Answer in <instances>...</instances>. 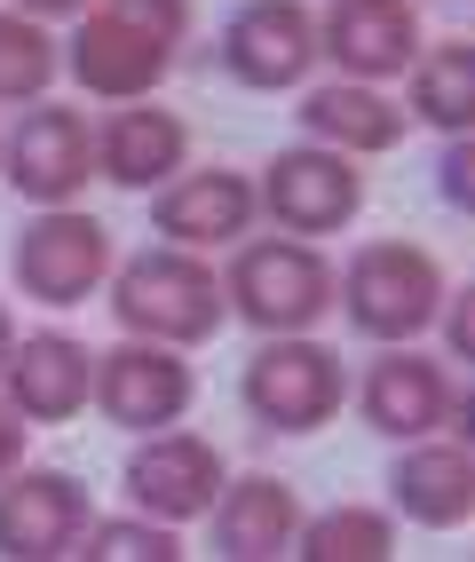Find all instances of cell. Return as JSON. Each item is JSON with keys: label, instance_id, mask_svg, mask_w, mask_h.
Instances as JSON below:
<instances>
[{"label": "cell", "instance_id": "52a82bcc", "mask_svg": "<svg viewBox=\"0 0 475 562\" xmlns=\"http://www.w3.org/2000/svg\"><path fill=\"white\" fill-rule=\"evenodd\" d=\"M253 199H262V214L278 222V231L333 238V231H349L357 206H364V167L349 151H333V143H294V151H278L262 167Z\"/></svg>", "mask_w": 475, "mask_h": 562}, {"label": "cell", "instance_id": "7c38bea8", "mask_svg": "<svg viewBox=\"0 0 475 562\" xmlns=\"http://www.w3.org/2000/svg\"><path fill=\"white\" fill-rule=\"evenodd\" d=\"M127 507L135 515H159V522H199L214 507V492H223V452H214L206 436L191 428H151L135 443L127 460Z\"/></svg>", "mask_w": 475, "mask_h": 562}, {"label": "cell", "instance_id": "7a4b0ae2", "mask_svg": "<svg viewBox=\"0 0 475 562\" xmlns=\"http://www.w3.org/2000/svg\"><path fill=\"white\" fill-rule=\"evenodd\" d=\"M112 317L120 333L135 341H167V349H199L223 333L230 302H223V278H214V261L191 254V246H143L135 261H120L112 278Z\"/></svg>", "mask_w": 475, "mask_h": 562}, {"label": "cell", "instance_id": "ac0fdd59", "mask_svg": "<svg viewBox=\"0 0 475 562\" xmlns=\"http://www.w3.org/2000/svg\"><path fill=\"white\" fill-rule=\"evenodd\" d=\"M206 522H214V554L223 562H278V554H294L302 499H294V483H278V475H238V483L214 492Z\"/></svg>", "mask_w": 475, "mask_h": 562}, {"label": "cell", "instance_id": "d6986e66", "mask_svg": "<svg viewBox=\"0 0 475 562\" xmlns=\"http://www.w3.org/2000/svg\"><path fill=\"white\" fill-rule=\"evenodd\" d=\"M182 159H191V127L143 95L95 127V175H112L120 191H159L167 175H182Z\"/></svg>", "mask_w": 475, "mask_h": 562}, {"label": "cell", "instance_id": "6da1fadb", "mask_svg": "<svg viewBox=\"0 0 475 562\" xmlns=\"http://www.w3.org/2000/svg\"><path fill=\"white\" fill-rule=\"evenodd\" d=\"M182 32H191V0H88L80 32L64 41V71L95 103H135L174 71Z\"/></svg>", "mask_w": 475, "mask_h": 562}, {"label": "cell", "instance_id": "5bb4252c", "mask_svg": "<svg viewBox=\"0 0 475 562\" xmlns=\"http://www.w3.org/2000/svg\"><path fill=\"white\" fill-rule=\"evenodd\" d=\"M452 372L444 357H420L412 341H388V357L364 364V381H357V412H364V428H381L396 443H412V436H436L452 420Z\"/></svg>", "mask_w": 475, "mask_h": 562}, {"label": "cell", "instance_id": "9c48e42d", "mask_svg": "<svg viewBox=\"0 0 475 562\" xmlns=\"http://www.w3.org/2000/svg\"><path fill=\"white\" fill-rule=\"evenodd\" d=\"M0 175L24 206H71L95 175V127L71 103H32L16 135L0 143Z\"/></svg>", "mask_w": 475, "mask_h": 562}, {"label": "cell", "instance_id": "83f0119b", "mask_svg": "<svg viewBox=\"0 0 475 562\" xmlns=\"http://www.w3.org/2000/svg\"><path fill=\"white\" fill-rule=\"evenodd\" d=\"M16 9H24V16H41V24H48V16H80V9H88V0H16Z\"/></svg>", "mask_w": 475, "mask_h": 562}, {"label": "cell", "instance_id": "ba28073f", "mask_svg": "<svg viewBox=\"0 0 475 562\" xmlns=\"http://www.w3.org/2000/svg\"><path fill=\"white\" fill-rule=\"evenodd\" d=\"M214 48H223V71L253 95L302 88L317 71V9H302V0H238Z\"/></svg>", "mask_w": 475, "mask_h": 562}, {"label": "cell", "instance_id": "3957f363", "mask_svg": "<svg viewBox=\"0 0 475 562\" xmlns=\"http://www.w3.org/2000/svg\"><path fill=\"white\" fill-rule=\"evenodd\" d=\"M444 261H436L428 246L412 238H373L349 254V270H333V310L349 317V333H364V341H420V333L436 325V310H444Z\"/></svg>", "mask_w": 475, "mask_h": 562}, {"label": "cell", "instance_id": "277c9868", "mask_svg": "<svg viewBox=\"0 0 475 562\" xmlns=\"http://www.w3.org/2000/svg\"><path fill=\"white\" fill-rule=\"evenodd\" d=\"M223 302L253 333H317L333 317V261L317 254V238H238L223 270Z\"/></svg>", "mask_w": 475, "mask_h": 562}, {"label": "cell", "instance_id": "5b68a950", "mask_svg": "<svg viewBox=\"0 0 475 562\" xmlns=\"http://www.w3.org/2000/svg\"><path fill=\"white\" fill-rule=\"evenodd\" d=\"M238 396L270 436H309V428H325L341 412L349 372H341V357L325 341H309V333H262V349L246 357Z\"/></svg>", "mask_w": 475, "mask_h": 562}, {"label": "cell", "instance_id": "ffe728a7", "mask_svg": "<svg viewBox=\"0 0 475 562\" xmlns=\"http://www.w3.org/2000/svg\"><path fill=\"white\" fill-rule=\"evenodd\" d=\"M294 111H302L309 143H333L349 159H373V151H396V143H405V103H388L373 80H325Z\"/></svg>", "mask_w": 475, "mask_h": 562}, {"label": "cell", "instance_id": "7402d4cb", "mask_svg": "<svg viewBox=\"0 0 475 562\" xmlns=\"http://www.w3.org/2000/svg\"><path fill=\"white\" fill-rule=\"evenodd\" d=\"M294 554H309V562H388L396 522L381 507H325V515H302Z\"/></svg>", "mask_w": 475, "mask_h": 562}, {"label": "cell", "instance_id": "9a60e30c", "mask_svg": "<svg viewBox=\"0 0 475 562\" xmlns=\"http://www.w3.org/2000/svg\"><path fill=\"white\" fill-rule=\"evenodd\" d=\"M253 182L230 175V167H199V175H167L151 191V231L167 246H191V254H214V246H238L253 231Z\"/></svg>", "mask_w": 475, "mask_h": 562}, {"label": "cell", "instance_id": "d4e9b609", "mask_svg": "<svg viewBox=\"0 0 475 562\" xmlns=\"http://www.w3.org/2000/svg\"><path fill=\"white\" fill-rule=\"evenodd\" d=\"M436 167H444V175H436V182H444V206H475V143L467 135H444V159H436Z\"/></svg>", "mask_w": 475, "mask_h": 562}, {"label": "cell", "instance_id": "e0dca14e", "mask_svg": "<svg viewBox=\"0 0 475 562\" xmlns=\"http://www.w3.org/2000/svg\"><path fill=\"white\" fill-rule=\"evenodd\" d=\"M0 381H9V404L24 412V428H56L88 404L95 357H88V341H71V333H32V341H9Z\"/></svg>", "mask_w": 475, "mask_h": 562}, {"label": "cell", "instance_id": "f1b7e54d", "mask_svg": "<svg viewBox=\"0 0 475 562\" xmlns=\"http://www.w3.org/2000/svg\"><path fill=\"white\" fill-rule=\"evenodd\" d=\"M9 341H16V325H9V310H0V364H9Z\"/></svg>", "mask_w": 475, "mask_h": 562}, {"label": "cell", "instance_id": "2e32d148", "mask_svg": "<svg viewBox=\"0 0 475 562\" xmlns=\"http://www.w3.org/2000/svg\"><path fill=\"white\" fill-rule=\"evenodd\" d=\"M388 499L420 531H460L475 515V452L467 436H412L405 460L388 468Z\"/></svg>", "mask_w": 475, "mask_h": 562}, {"label": "cell", "instance_id": "30bf717a", "mask_svg": "<svg viewBox=\"0 0 475 562\" xmlns=\"http://www.w3.org/2000/svg\"><path fill=\"white\" fill-rule=\"evenodd\" d=\"M95 412L112 428H127V436H151V428H174L182 412H191V396H199V381H191V357H174L167 341H127L120 349H103L95 357Z\"/></svg>", "mask_w": 475, "mask_h": 562}, {"label": "cell", "instance_id": "4316f807", "mask_svg": "<svg viewBox=\"0 0 475 562\" xmlns=\"http://www.w3.org/2000/svg\"><path fill=\"white\" fill-rule=\"evenodd\" d=\"M9 468H24V412L0 396V475H9Z\"/></svg>", "mask_w": 475, "mask_h": 562}, {"label": "cell", "instance_id": "8fae6325", "mask_svg": "<svg viewBox=\"0 0 475 562\" xmlns=\"http://www.w3.org/2000/svg\"><path fill=\"white\" fill-rule=\"evenodd\" d=\"M420 9L412 0H325L317 16V56L341 71V80H405L420 56Z\"/></svg>", "mask_w": 475, "mask_h": 562}, {"label": "cell", "instance_id": "484cf974", "mask_svg": "<svg viewBox=\"0 0 475 562\" xmlns=\"http://www.w3.org/2000/svg\"><path fill=\"white\" fill-rule=\"evenodd\" d=\"M436 325H444V357H475V302L467 293H444Z\"/></svg>", "mask_w": 475, "mask_h": 562}, {"label": "cell", "instance_id": "603a6c76", "mask_svg": "<svg viewBox=\"0 0 475 562\" xmlns=\"http://www.w3.org/2000/svg\"><path fill=\"white\" fill-rule=\"evenodd\" d=\"M56 71H64V48L48 41L41 16H24V9L0 16V103H41Z\"/></svg>", "mask_w": 475, "mask_h": 562}, {"label": "cell", "instance_id": "8992f818", "mask_svg": "<svg viewBox=\"0 0 475 562\" xmlns=\"http://www.w3.org/2000/svg\"><path fill=\"white\" fill-rule=\"evenodd\" d=\"M9 270H16V285L32 302L80 310L88 293H103V278H112V231H103L95 214H80V206H41L16 231Z\"/></svg>", "mask_w": 475, "mask_h": 562}, {"label": "cell", "instance_id": "4fadbf2b", "mask_svg": "<svg viewBox=\"0 0 475 562\" xmlns=\"http://www.w3.org/2000/svg\"><path fill=\"white\" fill-rule=\"evenodd\" d=\"M88 515H95L88 492L64 468H9V475H0V554H9V562L80 554Z\"/></svg>", "mask_w": 475, "mask_h": 562}, {"label": "cell", "instance_id": "44dd1931", "mask_svg": "<svg viewBox=\"0 0 475 562\" xmlns=\"http://www.w3.org/2000/svg\"><path fill=\"white\" fill-rule=\"evenodd\" d=\"M412 120H428L436 135L475 127V48L467 41H436L412 56Z\"/></svg>", "mask_w": 475, "mask_h": 562}, {"label": "cell", "instance_id": "cb8c5ba5", "mask_svg": "<svg viewBox=\"0 0 475 562\" xmlns=\"http://www.w3.org/2000/svg\"><path fill=\"white\" fill-rule=\"evenodd\" d=\"M80 554L88 562H174L182 539H174V522H159V515H88Z\"/></svg>", "mask_w": 475, "mask_h": 562}]
</instances>
